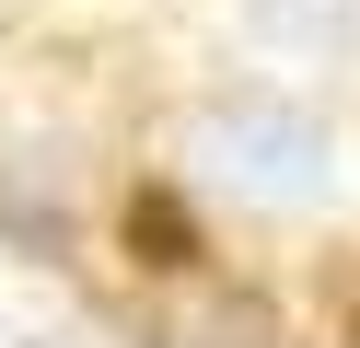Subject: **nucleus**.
Segmentation results:
<instances>
[{
  "label": "nucleus",
  "mask_w": 360,
  "mask_h": 348,
  "mask_svg": "<svg viewBox=\"0 0 360 348\" xmlns=\"http://www.w3.org/2000/svg\"><path fill=\"white\" fill-rule=\"evenodd\" d=\"M151 348H279V314L256 290H163L151 302Z\"/></svg>",
  "instance_id": "f03ea898"
},
{
  "label": "nucleus",
  "mask_w": 360,
  "mask_h": 348,
  "mask_svg": "<svg viewBox=\"0 0 360 348\" xmlns=\"http://www.w3.org/2000/svg\"><path fill=\"white\" fill-rule=\"evenodd\" d=\"M24 348H58V337H24Z\"/></svg>",
  "instance_id": "20e7f679"
},
{
  "label": "nucleus",
  "mask_w": 360,
  "mask_h": 348,
  "mask_svg": "<svg viewBox=\"0 0 360 348\" xmlns=\"http://www.w3.org/2000/svg\"><path fill=\"white\" fill-rule=\"evenodd\" d=\"M198 174L244 209H314L337 186V139L314 105H279V93H221L198 116Z\"/></svg>",
  "instance_id": "f257e3e1"
},
{
  "label": "nucleus",
  "mask_w": 360,
  "mask_h": 348,
  "mask_svg": "<svg viewBox=\"0 0 360 348\" xmlns=\"http://www.w3.org/2000/svg\"><path fill=\"white\" fill-rule=\"evenodd\" d=\"M128 232H140V267H186V209H174V198H140V221H128Z\"/></svg>",
  "instance_id": "7ed1b4c3"
}]
</instances>
